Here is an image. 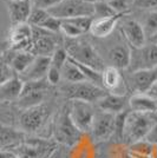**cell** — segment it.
Returning <instances> with one entry per match:
<instances>
[{
    "label": "cell",
    "mask_w": 157,
    "mask_h": 158,
    "mask_svg": "<svg viewBox=\"0 0 157 158\" xmlns=\"http://www.w3.org/2000/svg\"><path fill=\"white\" fill-rule=\"evenodd\" d=\"M83 132H80L72 123L70 114H69V106L64 107L56 125V132L54 136L56 139L65 145H74L82 136Z\"/></svg>",
    "instance_id": "ba28073f"
},
{
    "label": "cell",
    "mask_w": 157,
    "mask_h": 158,
    "mask_svg": "<svg viewBox=\"0 0 157 158\" xmlns=\"http://www.w3.org/2000/svg\"><path fill=\"white\" fill-rule=\"evenodd\" d=\"M60 33L64 34V37H65L66 39H77V38H80L84 34L80 30H78L77 27L73 26L72 24H70L66 20H62Z\"/></svg>",
    "instance_id": "4dcf8cb0"
},
{
    "label": "cell",
    "mask_w": 157,
    "mask_h": 158,
    "mask_svg": "<svg viewBox=\"0 0 157 158\" xmlns=\"http://www.w3.org/2000/svg\"><path fill=\"white\" fill-rule=\"evenodd\" d=\"M51 66V57L49 56H36L32 64L23 72L19 77L23 81H32L46 78V73Z\"/></svg>",
    "instance_id": "ac0fdd59"
},
{
    "label": "cell",
    "mask_w": 157,
    "mask_h": 158,
    "mask_svg": "<svg viewBox=\"0 0 157 158\" xmlns=\"http://www.w3.org/2000/svg\"><path fill=\"white\" fill-rule=\"evenodd\" d=\"M0 158H15V156H14V153L12 151L0 149Z\"/></svg>",
    "instance_id": "f35d334b"
},
{
    "label": "cell",
    "mask_w": 157,
    "mask_h": 158,
    "mask_svg": "<svg viewBox=\"0 0 157 158\" xmlns=\"http://www.w3.org/2000/svg\"><path fill=\"white\" fill-rule=\"evenodd\" d=\"M50 86L51 85L47 83L46 78L32 81H24L21 94L19 99L15 102L17 106L21 110H26L30 107L44 104Z\"/></svg>",
    "instance_id": "277c9868"
},
{
    "label": "cell",
    "mask_w": 157,
    "mask_h": 158,
    "mask_svg": "<svg viewBox=\"0 0 157 158\" xmlns=\"http://www.w3.org/2000/svg\"><path fill=\"white\" fill-rule=\"evenodd\" d=\"M116 14H117V12L112 7H110V5L105 0L93 4V18L95 19L109 18V17H113Z\"/></svg>",
    "instance_id": "4316f807"
},
{
    "label": "cell",
    "mask_w": 157,
    "mask_h": 158,
    "mask_svg": "<svg viewBox=\"0 0 157 158\" xmlns=\"http://www.w3.org/2000/svg\"><path fill=\"white\" fill-rule=\"evenodd\" d=\"M146 94H149L151 98L157 99V81L154 84V85L151 86V89L148 91V93H146Z\"/></svg>",
    "instance_id": "ab89813d"
},
{
    "label": "cell",
    "mask_w": 157,
    "mask_h": 158,
    "mask_svg": "<svg viewBox=\"0 0 157 158\" xmlns=\"http://www.w3.org/2000/svg\"><path fill=\"white\" fill-rule=\"evenodd\" d=\"M99 110L109 112L112 114H118L125 111L126 105H129V97L128 94H113L106 93L104 97L97 102Z\"/></svg>",
    "instance_id": "d6986e66"
},
{
    "label": "cell",
    "mask_w": 157,
    "mask_h": 158,
    "mask_svg": "<svg viewBox=\"0 0 157 158\" xmlns=\"http://www.w3.org/2000/svg\"><path fill=\"white\" fill-rule=\"evenodd\" d=\"M110 7H112L117 13H128L130 12L132 0H105Z\"/></svg>",
    "instance_id": "836d02e7"
},
{
    "label": "cell",
    "mask_w": 157,
    "mask_h": 158,
    "mask_svg": "<svg viewBox=\"0 0 157 158\" xmlns=\"http://www.w3.org/2000/svg\"><path fill=\"white\" fill-rule=\"evenodd\" d=\"M108 59L110 66L118 70H128L130 64V46L126 43H117L109 50Z\"/></svg>",
    "instance_id": "ffe728a7"
},
{
    "label": "cell",
    "mask_w": 157,
    "mask_h": 158,
    "mask_svg": "<svg viewBox=\"0 0 157 158\" xmlns=\"http://www.w3.org/2000/svg\"><path fill=\"white\" fill-rule=\"evenodd\" d=\"M52 17L60 20L90 15L93 17V5L83 0H62L58 5L47 11Z\"/></svg>",
    "instance_id": "5b68a950"
},
{
    "label": "cell",
    "mask_w": 157,
    "mask_h": 158,
    "mask_svg": "<svg viewBox=\"0 0 157 158\" xmlns=\"http://www.w3.org/2000/svg\"><path fill=\"white\" fill-rule=\"evenodd\" d=\"M47 158H60V151H59L58 149H56Z\"/></svg>",
    "instance_id": "b9f144b4"
},
{
    "label": "cell",
    "mask_w": 157,
    "mask_h": 158,
    "mask_svg": "<svg viewBox=\"0 0 157 158\" xmlns=\"http://www.w3.org/2000/svg\"><path fill=\"white\" fill-rule=\"evenodd\" d=\"M129 107L131 111L139 113H157L156 99L146 93H134L129 98Z\"/></svg>",
    "instance_id": "7402d4cb"
},
{
    "label": "cell",
    "mask_w": 157,
    "mask_h": 158,
    "mask_svg": "<svg viewBox=\"0 0 157 158\" xmlns=\"http://www.w3.org/2000/svg\"><path fill=\"white\" fill-rule=\"evenodd\" d=\"M129 14H130V12H128V13H117L113 17L102 18V19H95L93 18L89 33L93 38H98V39L108 38L115 31L118 23L124 17L129 15Z\"/></svg>",
    "instance_id": "2e32d148"
},
{
    "label": "cell",
    "mask_w": 157,
    "mask_h": 158,
    "mask_svg": "<svg viewBox=\"0 0 157 158\" xmlns=\"http://www.w3.org/2000/svg\"><path fill=\"white\" fill-rule=\"evenodd\" d=\"M139 23L143 27L146 40H149L157 32V11H146Z\"/></svg>",
    "instance_id": "484cf974"
},
{
    "label": "cell",
    "mask_w": 157,
    "mask_h": 158,
    "mask_svg": "<svg viewBox=\"0 0 157 158\" xmlns=\"http://www.w3.org/2000/svg\"><path fill=\"white\" fill-rule=\"evenodd\" d=\"M46 80H47V83L50 85H58L59 83L62 81V72H60V70L53 67V66H50L49 71L46 73Z\"/></svg>",
    "instance_id": "d590c367"
},
{
    "label": "cell",
    "mask_w": 157,
    "mask_h": 158,
    "mask_svg": "<svg viewBox=\"0 0 157 158\" xmlns=\"http://www.w3.org/2000/svg\"><path fill=\"white\" fill-rule=\"evenodd\" d=\"M148 43H151V44H154V45H157V32L151 37L150 39L148 40Z\"/></svg>",
    "instance_id": "7bdbcfd3"
},
{
    "label": "cell",
    "mask_w": 157,
    "mask_h": 158,
    "mask_svg": "<svg viewBox=\"0 0 157 158\" xmlns=\"http://www.w3.org/2000/svg\"><path fill=\"white\" fill-rule=\"evenodd\" d=\"M25 140V132L0 123V146H18Z\"/></svg>",
    "instance_id": "603a6c76"
},
{
    "label": "cell",
    "mask_w": 157,
    "mask_h": 158,
    "mask_svg": "<svg viewBox=\"0 0 157 158\" xmlns=\"http://www.w3.org/2000/svg\"><path fill=\"white\" fill-rule=\"evenodd\" d=\"M24 81L19 76H14L13 78L7 80L5 84L0 86V103H11L19 99L23 91Z\"/></svg>",
    "instance_id": "44dd1931"
},
{
    "label": "cell",
    "mask_w": 157,
    "mask_h": 158,
    "mask_svg": "<svg viewBox=\"0 0 157 158\" xmlns=\"http://www.w3.org/2000/svg\"><path fill=\"white\" fill-rule=\"evenodd\" d=\"M65 20L69 21L70 24H72L73 26H76L78 30H80L82 32L85 34V33H87L90 31V27H91L93 17L83 15V17H76V18H70V19H65Z\"/></svg>",
    "instance_id": "f546056e"
},
{
    "label": "cell",
    "mask_w": 157,
    "mask_h": 158,
    "mask_svg": "<svg viewBox=\"0 0 157 158\" xmlns=\"http://www.w3.org/2000/svg\"><path fill=\"white\" fill-rule=\"evenodd\" d=\"M34 58H36V56L32 52H30L27 50H21V51H14L13 54L7 58V61H8L10 66L12 67V70L15 72V74L20 76L32 64Z\"/></svg>",
    "instance_id": "cb8c5ba5"
},
{
    "label": "cell",
    "mask_w": 157,
    "mask_h": 158,
    "mask_svg": "<svg viewBox=\"0 0 157 158\" xmlns=\"http://www.w3.org/2000/svg\"><path fill=\"white\" fill-rule=\"evenodd\" d=\"M157 81V67L139 70L129 73L128 85L136 93H148L151 86Z\"/></svg>",
    "instance_id": "9a60e30c"
},
{
    "label": "cell",
    "mask_w": 157,
    "mask_h": 158,
    "mask_svg": "<svg viewBox=\"0 0 157 158\" xmlns=\"http://www.w3.org/2000/svg\"><path fill=\"white\" fill-rule=\"evenodd\" d=\"M121 33L130 47L137 48L146 44V37L141 23L132 18H123L121 20Z\"/></svg>",
    "instance_id": "7c38bea8"
},
{
    "label": "cell",
    "mask_w": 157,
    "mask_h": 158,
    "mask_svg": "<svg viewBox=\"0 0 157 158\" xmlns=\"http://www.w3.org/2000/svg\"><path fill=\"white\" fill-rule=\"evenodd\" d=\"M84 2H87V4H91V5H93V4H96V2H99V1H103V0H83Z\"/></svg>",
    "instance_id": "f6af8a7d"
},
{
    "label": "cell",
    "mask_w": 157,
    "mask_h": 158,
    "mask_svg": "<svg viewBox=\"0 0 157 158\" xmlns=\"http://www.w3.org/2000/svg\"><path fill=\"white\" fill-rule=\"evenodd\" d=\"M156 123V113H139L129 111L124 120L122 138L130 142L131 144L145 139Z\"/></svg>",
    "instance_id": "7a4b0ae2"
},
{
    "label": "cell",
    "mask_w": 157,
    "mask_h": 158,
    "mask_svg": "<svg viewBox=\"0 0 157 158\" xmlns=\"http://www.w3.org/2000/svg\"><path fill=\"white\" fill-rule=\"evenodd\" d=\"M49 114V110L45 104L23 110L19 117V124L24 132H36L44 125Z\"/></svg>",
    "instance_id": "8fae6325"
},
{
    "label": "cell",
    "mask_w": 157,
    "mask_h": 158,
    "mask_svg": "<svg viewBox=\"0 0 157 158\" xmlns=\"http://www.w3.org/2000/svg\"><path fill=\"white\" fill-rule=\"evenodd\" d=\"M90 131L97 140H106L116 132V114L105 111H96Z\"/></svg>",
    "instance_id": "30bf717a"
},
{
    "label": "cell",
    "mask_w": 157,
    "mask_h": 158,
    "mask_svg": "<svg viewBox=\"0 0 157 158\" xmlns=\"http://www.w3.org/2000/svg\"><path fill=\"white\" fill-rule=\"evenodd\" d=\"M154 67H157V45L146 43L137 48L130 47V64L128 67L129 72L149 70Z\"/></svg>",
    "instance_id": "8992f818"
},
{
    "label": "cell",
    "mask_w": 157,
    "mask_h": 158,
    "mask_svg": "<svg viewBox=\"0 0 157 158\" xmlns=\"http://www.w3.org/2000/svg\"><path fill=\"white\" fill-rule=\"evenodd\" d=\"M145 140H148L152 145H157V123L152 126L150 132L148 133V136L145 137Z\"/></svg>",
    "instance_id": "74e56055"
},
{
    "label": "cell",
    "mask_w": 157,
    "mask_h": 158,
    "mask_svg": "<svg viewBox=\"0 0 157 158\" xmlns=\"http://www.w3.org/2000/svg\"><path fill=\"white\" fill-rule=\"evenodd\" d=\"M56 149L43 139H25L13 152L15 158H47Z\"/></svg>",
    "instance_id": "9c48e42d"
},
{
    "label": "cell",
    "mask_w": 157,
    "mask_h": 158,
    "mask_svg": "<svg viewBox=\"0 0 157 158\" xmlns=\"http://www.w3.org/2000/svg\"><path fill=\"white\" fill-rule=\"evenodd\" d=\"M102 86L105 91L113 94H126L128 92V85L121 70L110 65L105 66L102 71Z\"/></svg>",
    "instance_id": "5bb4252c"
},
{
    "label": "cell",
    "mask_w": 157,
    "mask_h": 158,
    "mask_svg": "<svg viewBox=\"0 0 157 158\" xmlns=\"http://www.w3.org/2000/svg\"><path fill=\"white\" fill-rule=\"evenodd\" d=\"M156 105H157V99H156Z\"/></svg>",
    "instance_id": "bcb514c9"
},
{
    "label": "cell",
    "mask_w": 157,
    "mask_h": 158,
    "mask_svg": "<svg viewBox=\"0 0 157 158\" xmlns=\"http://www.w3.org/2000/svg\"><path fill=\"white\" fill-rule=\"evenodd\" d=\"M0 149H2V148H1V146H0Z\"/></svg>",
    "instance_id": "7dc6e473"
},
{
    "label": "cell",
    "mask_w": 157,
    "mask_h": 158,
    "mask_svg": "<svg viewBox=\"0 0 157 158\" xmlns=\"http://www.w3.org/2000/svg\"><path fill=\"white\" fill-rule=\"evenodd\" d=\"M131 7L144 11H154L157 7V0H132Z\"/></svg>",
    "instance_id": "e575fe53"
},
{
    "label": "cell",
    "mask_w": 157,
    "mask_h": 158,
    "mask_svg": "<svg viewBox=\"0 0 157 158\" xmlns=\"http://www.w3.org/2000/svg\"><path fill=\"white\" fill-rule=\"evenodd\" d=\"M63 47L66 50L71 59L80 64L90 66L92 69L102 72L105 69V63L97 50L89 41L84 39H65Z\"/></svg>",
    "instance_id": "6da1fadb"
},
{
    "label": "cell",
    "mask_w": 157,
    "mask_h": 158,
    "mask_svg": "<svg viewBox=\"0 0 157 158\" xmlns=\"http://www.w3.org/2000/svg\"><path fill=\"white\" fill-rule=\"evenodd\" d=\"M6 45H7V41L6 43H1V44H0V58L4 56V53L6 51Z\"/></svg>",
    "instance_id": "60d3db41"
},
{
    "label": "cell",
    "mask_w": 157,
    "mask_h": 158,
    "mask_svg": "<svg viewBox=\"0 0 157 158\" xmlns=\"http://www.w3.org/2000/svg\"><path fill=\"white\" fill-rule=\"evenodd\" d=\"M95 109L91 103L83 100H71L69 106V114L72 123L80 132H89L91 130L95 117Z\"/></svg>",
    "instance_id": "52a82bcc"
},
{
    "label": "cell",
    "mask_w": 157,
    "mask_h": 158,
    "mask_svg": "<svg viewBox=\"0 0 157 158\" xmlns=\"http://www.w3.org/2000/svg\"><path fill=\"white\" fill-rule=\"evenodd\" d=\"M151 158H157V145H154V151H152Z\"/></svg>",
    "instance_id": "ee69618b"
},
{
    "label": "cell",
    "mask_w": 157,
    "mask_h": 158,
    "mask_svg": "<svg viewBox=\"0 0 157 158\" xmlns=\"http://www.w3.org/2000/svg\"><path fill=\"white\" fill-rule=\"evenodd\" d=\"M5 4L12 25L27 23L33 7L31 0H5Z\"/></svg>",
    "instance_id": "e0dca14e"
},
{
    "label": "cell",
    "mask_w": 157,
    "mask_h": 158,
    "mask_svg": "<svg viewBox=\"0 0 157 158\" xmlns=\"http://www.w3.org/2000/svg\"><path fill=\"white\" fill-rule=\"evenodd\" d=\"M31 1H32L33 7H38V8H41V10L49 11L50 8L58 5L62 0H31Z\"/></svg>",
    "instance_id": "8d00e7d4"
},
{
    "label": "cell",
    "mask_w": 157,
    "mask_h": 158,
    "mask_svg": "<svg viewBox=\"0 0 157 158\" xmlns=\"http://www.w3.org/2000/svg\"><path fill=\"white\" fill-rule=\"evenodd\" d=\"M33 37V28L30 24H17L12 25V28L8 34L7 44L13 51L27 50L31 46Z\"/></svg>",
    "instance_id": "4fadbf2b"
},
{
    "label": "cell",
    "mask_w": 157,
    "mask_h": 158,
    "mask_svg": "<svg viewBox=\"0 0 157 158\" xmlns=\"http://www.w3.org/2000/svg\"><path fill=\"white\" fill-rule=\"evenodd\" d=\"M60 24H62V20L54 18V17H52L51 14L49 13L46 19L38 27L41 28V30H45L47 32L60 33Z\"/></svg>",
    "instance_id": "d6a6232c"
},
{
    "label": "cell",
    "mask_w": 157,
    "mask_h": 158,
    "mask_svg": "<svg viewBox=\"0 0 157 158\" xmlns=\"http://www.w3.org/2000/svg\"><path fill=\"white\" fill-rule=\"evenodd\" d=\"M14 76H18V74H15V72L12 70V67L10 66L6 56L4 53V56L0 58V86L5 84L7 80L13 78Z\"/></svg>",
    "instance_id": "f1b7e54d"
},
{
    "label": "cell",
    "mask_w": 157,
    "mask_h": 158,
    "mask_svg": "<svg viewBox=\"0 0 157 158\" xmlns=\"http://www.w3.org/2000/svg\"><path fill=\"white\" fill-rule=\"evenodd\" d=\"M67 59H69V54L66 52V50L63 46H59L51 56V66L62 70V67L66 64Z\"/></svg>",
    "instance_id": "83f0119b"
},
{
    "label": "cell",
    "mask_w": 157,
    "mask_h": 158,
    "mask_svg": "<svg viewBox=\"0 0 157 158\" xmlns=\"http://www.w3.org/2000/svg\"><path fill=\"white\" fill-rule=\"evenodd\" d=\"M62 93L70 100H83L87 103H97L106 94L103 87L92 84L87 80L79 83H65L62 86Z\"/></svg>",
    "instance_id": "3957f363"
},
{
    "label": "cell",
    "mask_w": 157,
    "mask_h": 158,
    "mask_svg": "<svg viewBox=\"0 0 157 158\" xmlns=\"http://www.w3.org/2000/svg\"><path fill=\"white\" fill-rule=\"evenodd\" d=\"M47 15H49V12L46 10H41L38 7H32V11L30 13L27 24H30L32 27H38L46 19Z\"/></svg>",
    "instance_id": "1f68e13d"
},
{
    "label": "cell",
    "mask_w": 157,
    "mask_h": 158,
    "mask_svg": "<svg viewBox=\"0 0 157 158\" xmlns=\"http://www.w3.org/2000/svg\"><path fill=\"white\" fill-rule=\"evenodd\" d=\"M60 72H62V79L65 83H79L86 80L83 73L80 72V70L70 58L67 59L65 65L62 67Z\"/></svg>",
    "instance_id": "d4e9b609"
}]
</instances>
